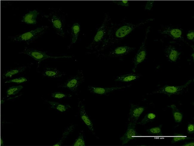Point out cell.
<instances>
[{"label": "cell", "instance_id": "1", "mask_svg": "<svg viewBox=\"0 0 194 146\" xmlns=\"http://www.w3.org/2000/svg\"><path fill=\"white\" fill-rule=\"evenodd\" d=\"M149 20L145 22L136 24L132 23H125L118 24L109 28L107 35L102 44L99 51L102 50L110 46L118 43L128 35L137 27L147 23Z\"/></svg>", "mask_w": 194, "mask_h": 146}, {"label": "cell", "instance_id": "2", "mask_svg": "<svg viewBox=\"0 0 194 146\" xmlns=\"http://www.w3.org/2000/svg\"><path fill=\"white\" fill-rule=\"evenodd\" d=\"M110 20L109 16L106 14L102 24L98 29L92 42L87 47V49H96L102 44L107 35Z\"/></svg>", "mask_w": 194, "mask_h": 146}, {"label": "cell", "instance_id": "3", "mask_svg": "<svg viewBox=\"0 0 194 146\" xmlns=\"http://www.w3.org/2000/svg\"><path fill=\"white\" fill-rule=\"evenodd\" d=\"M48 27L47 26H42L20 35L10 37V38L11 40L14 42L28 43L34 41L43 34Z\"/></svg>", "mask_w": 194, "mask_h": 146}, {"label": "cell", "instance_id": "4", "mask_svg": "<svg viewBox=\"0 0 194 146\" xmlns=\"http://www.w3.org/2000/svg\"><path fill=\"white\" fill-rule=\"evenodd\" d=\"M44 16L52 24L57 34L64 37L65 35L64 18L58 11H53Z\"/></svg>", "mask_w": 194, "mask_h": 146}, {"label": "cell", "instance_id": "5", "mask_svg": "<svg viewBox=\"0 0 194 146\" xmlns=\"http://www.w3.org/2000/svg\"><path fill=\"white\" fill-rule=\"evenodd\" d=\"M192 81V80H189L184 85L175 86L166 85L152 92L153 94L161 93L167 95L169 96L178 95L182 93Z\"/></svg>", "mask_w": 194, "mask_h": 146}, {"label": "cell", "instance_id": "6", "mask_svg": "<svg viewBox=\"0 0 194 146\" xmlns=\"http://www.w3.org/2000/svg\"><path fill=\"white\" fill-rule=\"evenodd\" d=\"M24 54L38 61H41L49 58H70V56H64L60 57L53 56L48 55L45 52H43L31 48L26 47L23 51L19 53Z\"/></svg>", "mask_w": 194, "mask_h": 146}, {"label": "cell", "instance_id": "7", "mask_svg": "<svg viewBox=\"0 0 194 146\" xmlns=\"http://www.w3.org/2000/svg\"><path fill=\"white\" fill-rule=\"evenodd\" d=\"M149 30L148 29L147 31L144 40L134 58V65L132 69L133 72H135L136 69L138 65L143 62L146 58L147 51L146 42Z\"/></svg>", "mask_w": 194, "mask_h": 146}, {"label": "cell", "instance_id": "8", "mask_svg": "<svg viewBox=\"0 0 194 146\" xmlns=\"http://www.w3.org/2000/svg\"><path fill=\"white\" fill-rule=\"evenodd\" d=\"M84 80L83 75H76L72 77L67 80L62 86L59 87L62 88H67L73 92L77 90Z\"/></svg>", "mask_w": 194, "mask_h": 146}, {"label": "cell", "instance_id": "9", "mask_svg": "<svg viewBox=\"0 0 194 146\" xmlns=\"http://www.w3.org/2000/svg\"><path fill=\"white\" fill-rule=\"evenodd\" d=\"M136 124L130 122L125 133L120 138L122 141V145L127 143L129 142L134 139L139 137L140 135L136 131Z\"/></svg>", "mask_w": 194, "mask_h": 146}, {"label": "cell", "instance_id": "10", "mask_svg": "<svg viewBox=\"0 0 194 146\" xmlns=\"http://www.w3.org/2000/svg\"><path fill=\"white\" fill-rule=\"evenodd\" d=\"M125 87V86L103 87L89 86H88V89L89 91L93 94L99 95H105L111 92L120 90Z\"/></svg>", "mask_w": 194, "mask_h": 146}, {"label": "cell", "instance_id": "11", "mask_svg": "<svg viewBox=\"0 0 194 146\" xmlns=\"http://www.w3.org/2000/svg\"><path fill=\"white\" fill-rule=\"evenodd\" d=\"M145 109L144 108L138 105L131 104L128 119L130 122L136 124L139 117Z\"/></svg>", "mask_w": 194, "mask_h": 146}, {"label": "cell", "instance_id": "12", "mask_svg": "<svg viewBox=\"0 0 194 146\" xmlns=\"http://www.w3.org/2000/svg\"><path fill=\"white\" fill-rule=\"evenodd\" d=\"M135 48L127 46L117 47L109 52L108 56L112 57H118L127 55L133 52Z\"/></svg>", "mask_w": 194, "mask_h": 146}, {"label": "cell", "instance_id": "13", "mask_svg": "<svg viewBox=\"0 0 194 146\" xmlns=\"http://www.w3.org/2000/svg\"><path fill=\"white\" fill-rule=\"evenodd\" d=\"M78 108L80 117L83 122L92 132L94 131L93 124L86 113L84 105L81 101L78 104Z\"/></svg>", "mask_w": 194, "mask_h": 146}, {"label": "cell", "instance_id": "14", "mask_svg": "<svg viewBox=\"0 0 194 146\" xmlns=\"http://www.w3.org/2000/svg\"><path fill=\"white\" fill-rule=\"evenodd\" d=\"M39 12L36 10L30 11L23 17L21 21L28 24H35L37 23V17Z\"/></svg>", "mask_w": 194, "mask_h": 146}, {"label": "cell", "instance_id": "15", "mask_svg": "<svg viewBox=\"0 0 194 146\" xmlns=\"http://www.w3.org/2000/svg\"><path fill=\"white\" fill-rule=\"evenodd\" d=\"M165 54L166 57L170 61L175 62L178 59L181 53L174 46L170 45L165 49Z\"/></svg>", "mask_w": 194, "mask_h": 146}, {"label": "cell", "instance_id": "16", "mask_svg": "<svg viewBox=\"0 0 194 146\" xmlns=\"http://www.w3.org/2000/svg\"><path fill=\"white\" fill-rule=\"evenodd\" d=\"M42 74L45 77L52 78L60 77L65 74L56 68L50 67L45 69Z\"/></svg>", "mask_w": 194, "mask_h": 146}, {"label": "cell", "instance_id": "17", "mask_svg": "<svg viewBox=\"0 0 194 146\" xmlns=\"http://www.w3.org/2000/svg\"><path fill=\"white\" fill-rule=\"evenodd\" d=\"M161 33L168 35L174 39H177L181 38L182 32L178 28L168 27L164 29Z\"/></svg>", "mask_w": 194, "mask_h": 146}, {"label": "cell", "instance_id": "18", "mask_svg": "<svg viewBox=\"0 0 194 146\" xmlns=\"http://www.w3.org/2000/svg\"><path fill=\"white\" fill-rule=\"evenodd\" d=\"M137 73H130L120 75L116 77L115 81L121 82H129L136 80L140 77Z\"/></svg>", "mask_w": 194, "mask_h": 146}, {"label": "cell", "instance_id": "19", "mask_svg": "<svg viewBox=\"0 0 194 146\" xmlns=\"http://www.w3.org/2000/svg\"><path fill=\"white\" fill-rule=\"evenodd\" d=\"M51 105V108L56 109L61 112H64L71 108V106L68 104H63L55 101L46 100Z\"/></svg>", "mask_w": 194, "mask_h": 146}, {"label": "cell", "instance_id": "20", "mask_svg": "<svg viewBox=\"0 0 194 146\" xmlns=\"http://www.w3.org/2000/svg\"><path fill=\"white\" fill-rule=\"evenodd\" d=\"M81 30L80 25L78 23L74 24L71 27V38L72 44L76 43Z\"/></svg>", "mask_w": 194, "mask_h": 146}, {"label": "cell", "instance_id": "21", "mask_svg": "<svg viewBox=\"0 0 194 146\" xmlns=\"http://www.w3.org/2000/svg\"><path fill=\"white\" fill-rule=\"evenodd\" d=\"M26 68V66H23L9 69L4 73L3 75L4 77H11L16 74L23 72Z\"/></svg>", "mask_w": 194, "mask_h": 146}, {"label": "cell", "instance_id": "22", "mask_svg": "<svg viewBox=\"0 0 194 146\" xmlns=\"http://www.w3.org/2000/svg\"><path fill=\"white\" fill-rule=\"evenodd\" d=\"M172 109L173 115L175 122L180 123L183 118V114L175 104H172L170 106Z\"/></svg>", "mask_w": 194, "mask_h": 146}, {"label": "cell", "instance_id": "23", "mask_svg": "<svg viewBox=\"0 0 194 146\" xmlns=\"http://www.w3.org/2000/svg\"><path fill=\"white\" fill-rule=\"evenodd\" d=\"M74 128V125H72L66 128L62 134V137L61 139L58 142L53 145V146H60L61 145L65 139L68 135L73 131Z\"/></svg>", "mask_w": 194, "mask_h": 146}, {"label": "cell", "instance_id": "24", "mask_svg": "<svg viewBox=\"0 0 194 146\" xmlns=\"http://www.w3.org/2000/svg\"><path fill=\"white\" fill-rule=\"evenodd\" d=\"M156 117V115L155 114L153 113H149L145 115L141 122L137 123L144 125L153 121Z\"/></svg>", "mask_w": 194, "mask_h": 146}, {"label": "cell", "instance_id": "25", "mask_svg": "<svg viewBox=\"0 0 194 146\" xmlns=\"http://www.w3.org/2000/svg\"><path fill=\"white\" fill-rule=\"evenodd\" d=\"M191 139V137L185 135L175 133L173 136L171 141L172 144L180 142L182 141L188 140Z\"/></svg>", "mask_w": 194, "mask_h": 146}, {"label": "cell", "instance_id": "26", "mask_svg": "<svg viewBox=\"0 0 194 146\" xmlns=\"http://www.w3.org/2000/svg\"><path fill=\"white\" fill-rule=\"evenodd\" d=\"M162 125L151 128L147 130L149 134L154 136H162L161 131Z\"/></svg>", "mask_w": 194, "mask_h": 146}, {"label": "cell", "instance_id": "27", "mask_svg": "<svg viewBox=\"0 0 194 146\" xmlns=\"http://www.w3.org/2000/svg\"><path fill=\"white\" fill-rule=\"evenodd\" d=\"M51 96L55 99L61 100L71 97L72 95L63 92L56 91L52 93Z\"/></svg>", "mask_w": 194, "mask_h": 146}, {"label": "cell", "instance_id": "28", "mask_svg": "<svg viewBox=\"0 0 194 146\" xmlns=\"http://www.w3.org/2000/svg\"><path fill=\"white\" fill-rule=\"evenodd\" d=\"M23 87L21 85L11 87L7 90L6 94L8 96L15 95L18 93Z\"/></svg>", "mask_w": 194, "mask_h": 146}, {"label": "cell", "instance_id": "29", "mask_svg": "<svg viewBox=\"0 0 194 146\" xmlns=\"http://www.w3.org/2000/svg\"><path fill=\"white\" fill-rule=\"evenodd\" d=\"M74 146H84L85 145V142L83 133H80L78 136L73 144Z\"/></svg>", "mask_w": 194, "mask_h": 146}, {"label": "cell", "instance_id": "30", "mask_svg": "<svg viewBox=\"0 0 194 146\" xmlns=\"http://www.w3.org/2000/svg\"><path fill=\"white\" fill-rule=\"evenodd\" d=\"M27 81V80L26 78L24 77H21L15 78L7 80L5 82V83H15L20 84L26 82Z\"/></svg>", "mask_w": 194, "mask_h": 146}, {"label": "cell", "instance_id": "31", "mask_svg": "<svg viewBox=\"0 0 194 146\" xmlns=\"http://www.w3.org/2000/svg\"><path fill=\"white\" fill-rule=\"evenodd\" d=\"M113 2L118 5L123 7H128L129 5V2L128 0L115 1Z\"/></svg>", "mask_w": 194, "mask_h": 146}, {"label": "cell", "instance_id": "32", "mask_svg": "<svg viewBox=\"0 0 194 146\" xmlns=\"http://www.w3.org/2000/svg\"><path fill=\"white\" fill-rule=\"evenodd\" d=\"M187 38L189 40H193L194 38V31L191 30L188 31L187 34Z\"/></svg>", "mask_w": 194, "mask_h": 146}, {"label": "cell", "instance_id": "33", "mask_svg": "<svg viewBox=\"0 0 194 146\" xmlns=\"http://www.w3.org/2000/svg\"><path fill=\"white\" fill-rule=\"evenodd\" d=\"M187 131L189 134H193L194 132V125L193 124L190 123L187 126Z\"/></svg>", "mask_w": 194, "mask_h": 146}, {"label": "cell", "instance_id": "34", "mask_svg": "<svg viewBox=\"0 0 194 146\" xmlns=\"http://www.w3.org/2000/svg\"><path fill=\"white\" fill-rule=\"evenodd\" d=\"M154 1H148L145 6V9L148 10H150L153 7Z\"/></svg>", "mask_w": 194, "mask_h": 146}, {"label": "cell", "instance_id": "35", "mask_svg": "<svg viewBox=\"0 0 194 146\" xmlns=\"http://www.w3.org/2000/svg\"><path fill=\"white\" fill-rule=\"evenodd\" d=\"M182 146H194V141H191L189 142H186Z\"/></svg>", "mask_w": 194, "mask_h": 146}, {"label": "cell", "instance_id": "36", "mask_svg": "<svg viewBox=\"0 0 194 146\" xmlns=\"http://www.w3.org/2000/svg\"><path fill=\"white\" fill-rule=\"evenodd\" d=\"M0 144L1 145H3L4 144V142L2 138L0 140Z\"/></svg>", "mask_w": 194, "mask_h": 146}]
</instances>
